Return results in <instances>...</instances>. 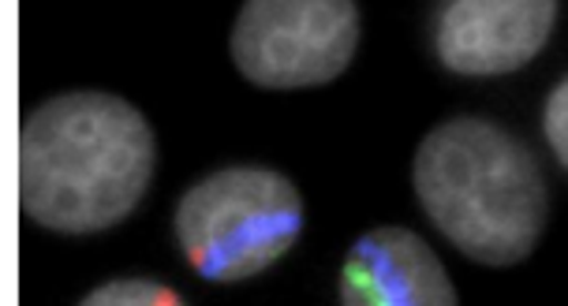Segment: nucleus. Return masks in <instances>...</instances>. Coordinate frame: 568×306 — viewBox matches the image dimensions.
I'll return each mask as SVG.
<instances>
[{"mask_svg":"<svg viewBox=\"0 0 568 306\" xmlns=\"http://www.w3.org/2000/svg\"><path fill=\"white\" fill-rule=\"evenodd\" d=\"M158 165L154 128L124 98L79 90L45 101L19 131V206L64 236L131 217Z\"/></svg>","mask_w":568,"mask_h":306,"instance_id":"f257e3e1","label":"nucleus"},{"mask_svg":"<svg viewBox=\"0 0 568 306\" xmlns=\"http://www.w3.org/2000/svg\"><path fill=\"white\" fill-rule=\"evenodd\" d=\"M554 23V0H453L434 19V53L456 75H509L542 53Z\"/></svg>","mask_w":568,"mask_h":306,"instance_id":"39448f33","label":"nucleus"},{"mask_svg":"<svg viewBox=\"0 0 568 306\" xmlns=\"http://www.w3.org/2000/svg\"><path fill=\"white\" fill-rule=\"evenodd\" d=\"M341 306H460V299L430 243L385 224L352 243L341 265Z\"/></svg>","mask_w":568,"mask_h":306,"instance_id":"423d86ee","label":"nucleus"},{"mask_svg":"<svg viewBox=\"0 0 568 306\" xmlns=\"http://www.w3.org/2000/svg\"><path fill=\"white\" fill-rule=\"evenodd\" d=\"M303 198L288 176L262 165L210 172L180 198L176 239L191 269L213 284H240L296 247Z\"/></svg>","mask_w":568,"mask_h":306,"instance_id":"7ed1b4c3","label":"nucleus"},{"mask_svg":"<svg viewBox=\"0 0 568 306\" xmlns=\"http://www.w3.org/2000/svg\"><path fill=\"white\" fill-rule=\"evenodd\" d=\"M568 83H557L550 94V105H546V139H550V150L557 157V165H568V142H565V105H568Z\"/></svg>","mask_w":568,"mask_h":306,"instance_id":"6e6552de","label":"nucleus"},{"mask_svg":"<svg viewBox=\"0 0 568 306\" xmlns=\"http://www.w3.org/2000/svg\"><path fill=\"white\" fill-rule=\"evenodd\" d=\"M79 306H187L180 299V292H172L169 284L146 280V277H128V280H109L87 295Z\"/></svg>","mask_w":568,"mask_h":306,"instance_id":"0eeeda50","label":"nucleus"},{"mask_svg":"<svg viewBox=\"0 0 568 306\" xmlns=\"http://www.w3.org/2000/svg\"><path fill=\"white\" fill-rule=\"evenodd\" d=\"M415 198L434 228L471 262H524L539 247L550 191L535 153L479 116L445 120L419 142L412 165Z\"/></svg>","mask_w":568,"mask_h":306,"instance_id":"f03ea898","label":"nucleus"},{"mask_svg":"<svg viewBox=\"0 0 568 306\" xmlns=\"http://www.w3.org/2000/svg\"><path fill=\"white\" fill-rule=\"evenodd\" d=\"M352 0H247L232 27V64L262 90H303L341 79L359 53Z\"/></svg>","mask_w":568,"mask_h":306,"instance_id":"20e7f679","label":"nucleus"}]
</instances>
